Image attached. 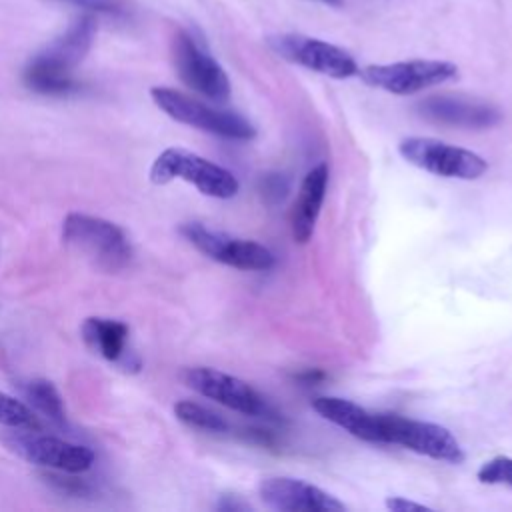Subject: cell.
<instances>
[{
    "label": "cell",
    "mask_w": 512,
    "mask_h": 512,
    "mask_svg": "<svg viewBox=\"0 0 512 512\" xmlns=\"http://www.w3.org/2000/svg\"><path fill=\"white\" fill-rule=\"evenodd\" d=\"M398 154L408 164L440 178L476 180L488 170V162L480 154L428 136L400 140Z\"/></svg>",
    "instance_id": "5b68a950"
},
{
    "label": "cell",
    "mask_w": 512,
    "mask_h": 512,
    "mask_svg": "<svg viewBox=\"0 0 512 512\" xmlns=\"http://www.w3.org/2000/svg\"><path fill=\"white\" fill-rule=\"evenodd\" d=\"M266 42L270 50L280 58L336 80L352 78L360 72L350 52L320 38L304 34H276Z\"/></svg>",
    "instance_id": "9c48e42d"
},
{
    "label": "cell",
    "mask_w": 512,
    "mask_h": 512,
    "mask_svg": "<svg viewBox=\"0 0 512 512\" xmlns=\"http://www.w3.org/2000/svg\"><path fill=\"white\" fill-rule=\"evenodd\" d=\"M96 36V20L92 14H82L70 22V26L54 38L44 50H40L24 68V84L50 96L72 94L80 84L72 78V70L90 52Z\"/></svg>",
    "instance_id": "6da1fadb"
},
{
    "label": "cell",
    "mask_w": 512,
    "mask_h": 512,
    "mask_svg": "<svg viewBox=\"0 0 512 512\" xmlns=\"http://www.w3.org/2000/svg\"><path fill=\"white\" fill-rule=\"evenodd\" d=\"M364 84L394 96H410L432 86H440L458 76V66L448 60H402L390 64H370L358 72Z\"/></svg>",
    "instance_id": "8992f818"
},
{
    "label": "cell",
    "mask_w": 512,
    "mask_h": 512,
    "mask_svg": "<svg viewBox=\"0 0 512 512\" xmlns=\"http://www.w3.org/2000/svg\"><path fill=\"white\" fill-rule=\"evenodd\" d=\"M180 234L204 256L224 266L264 272L276 264L274 254L264 244L212 230L200 222H184Z\"/></svg>",
    "instance_id": "ba28073f"
},
{
    "label": "cell",
    "mask_w": 512,
    "mask_h": 512,
    "mask_svg": "<svg viewBox=\"0 0 512 512\" xmlns=\"http://www.w3.org/2000/svg\"><path fill=\"white\" fill-rule=\"evenodd\" d=\"M20 388L24 392V398L36 412L46 416L50 422L64 424V402L60 392L50 380L32 378V380H26Z\"/></svg>",
    "instance_id": "ac0fdd59"
},
{
    "label": "cell",
    "mask_w": 512,
    "mask_h": 512,
    "mask_svg": "<svg viewBox=\"0 0 512 512\" xmlns=\"http://www.w3.org/2000/svg\"><path fill=\"white\" fill-rule=\"evenodd\" d=\"M62 240L106 272L122 270L132 260V246L126 232L118 224L98 216L70 212L62 222Z\"/></svg>",
    "instance_id": "7a4b0ae2"
},
{
    "label": "cell",
    "mask_w": 512,
    "mask_h": 512,
    "mask_svg": "<svg viewBox=\"0 0 512 512\" xmlns=\"http://www.w3.org/2000/svg\"><path fill=\"white\" fill-rule=\"evenodd\" d=\"M174 66L180 80L194 92L214 100L226 102L230 96V80L224 68L196 42L192 34L180 30L172 42Z\"/></svg>",
    "instance_id": "30bf717a"
},
{
    "label": "cell",
    "mask_w": 512,
    "mask_h": 512,
    "mask_svg": "<svg viewBox=\"0 0 512 512\" xmlns=\"http://www.w3.org/2000/svg\"><path fill=\"white\" fill-rule=\"evenodd\" d=\"M380 426L382 444H398L438 462L462 464L466 458L456 436L440 424L398 414H380Z\"/></svg>",
    "instance_id": "52a82bcc"
},
{
    "label": "cell",
    "mask_w": 512,
    "mask_h": 512,
    "mask_svg": "<svg viewBox=\"0 0 512 512\" xmlns=\"http://www.w3.org/2000/svg\"><path fill=\"white\" fill-rule=\"evenodd\" d=\"M128 324L112 318L92 316L82 324V336L86 344L110 362H120L126 354Z\"/></svg>",
    "instance_id": "e0dca14e"
},
{
    "label": "cell",
    "mask_w": 512,
    "mask_h": 512,
    "mask_svg": "<svg viewBox=\"0 0 512 512\" xmlns=\"http://www.w3.org/2000/svg\"><path fill=\"white\" fill-rule=\"evenodd\" d=\"M74 4H80L88 10H96V12H106V14H120L122 8L116 0H72Z\"/></svg>",
    "instance_id": "cb8c5ba5"
},
{
    "label": "cell",
    "mask_w": 512,
    "mask_h": 512,
    "mask_svg": "<svg viewBox=\"0 0 512 512\" xmlns=\"http://www.w3.org/2000/svg\"><path fill=\"white\" fill-rule=\"evenodd\" d=\"M318 2L328 4V6H342L344 4V0H318Z\"/></svg>",
    "instance_id": "d4e9b609"
},
{
    "label": "cell",
    "mask_w": 512,
    "mask_h": 512,
    "mask_svg": "<svg viewBox=\"0 0 512 512\" xmlns=\"http://www.w3.org/2000/svg\"><path fill=\"white\" fill-rule=\"evenodd\" d=\"M174 414L176 418L196 430H204V432H212V434H224L228 430V422L214 412L212 408L192 402V400H180L174 404Z\"/></svg>",
    "instance_id": "d6986e66"
},
{
    "label": "cell",
    "mask_w": 512,
    "mask_h": 512,
    "mask_svg": "<svg viewBox=\"0 0 512 512\" xmlns=\"http://www.w3.org/2000/svg\"><path fill=\"white\" fill-rule=\"evenodd\" d=\"M0 424L14 430H40V420L32 408L4 392H0Z\"/></svg>",
    "instance_id": "ffe728a7"
},
{
    "label": "cell",
    "mask_w": 512,
    "mask_h": 512,
    "mask_svg": "<svg viewBox=\"0 0 512 512\" xmlns=\"http://www.w3.org/2000/svg\"><path fill=\"white\" fill-rule=\"evenodd\" d=\"M260 500L280 512H342L346 504L330 492L288 476H268L258 484Z\"/></svg>",
    "instance_id": "4fadbf2b"
},
{
    "label": "cell",
    "mask_w": 512,
    "mask_h": 512,
    "mask_svg": "<svg viewBox=\"0 0 512 512\" xmlns=\"http://www.w3.org/2000/svg\"><path fill=\"white\" fill-rule=\"evenodd\" d=\"M8 444L26 462L60 474H80L90 470L94 464V452L88 446L68 442L58 436L36 434V430L16 432L8 438Z\"/></svg>",
    "instance_id": "8fae6325"
},
{
    "label": "cell",
    "mask_w": 512,
    "mask_h": 512,
    "mask_svg": "<svg viewBox=\"0 0 512 512\" xmlns=\"http://www.w3.org/2000/svg\"><path fill=\"white\" fill-rule=\"evenodd\" d=\"M328 164H318L308 174L304 176L298 196L292 206L290 214V228H292V238L298 244H306L316 228L324 198H326V188H328Z\"/></svg>",
    "instance_id": "2e32d148"
},
{
    "label": "cell",
    "mask_w": 512,
    "mask_h": 512,
    "mask_svg": "<svg viewBox=\"0 0 512 512\" xmlns=\"http://www.w3.org/2000/svg\"><path fill=\"white\" fill-rule=\"evenodd\" d=\"M150 96L166 116L180 124L228 140H252L256 136L254 124L234 110L214 108L166 86H154Z\"/></svg>",
    "instance_id": "3957f363"
},
{
    "label": "cell",
    "mask_w": 512,
    "mask_h": 512,
    "mask_svg": "<svg viewBox=\"0 0 512 512\" xmlns=\"http://www.w3.org/2000/svg\"><path fill=\"white\" fill-rule=\"evenodd\" d=\"M384 504H386L388 510H394V512H424V510H432L430 506L406 500L402 496H390V498H386Z\"/></svg>",
    "instance_id": "603a6c76"
},
{
    "label": "cell",
    "mask_w": 512,
    "mask_h": 512,
    "mask_svg": "<svg viewBox=\"0 0 512 512\" xmlns=\"http://www.w3.org/2000/svg\"><path fill=\"white\" fill-rule=\"evenodd\" d=\"M476 478L482 484H506L512 486V458L510 456H496L486 460L478 472Z\"/></svg>",
    "instance_id": "44dd1931"
},
{
    "label": "cell",
    "mask_w": 512,
    "mask_h": 512,
    "mask_svg": "<svg viewBox=\"0 0 512 512\" xmlns=\"http://www.w3.org/2000/svg\"><path fill=\"white\" fill-rule=\"evenodd\" d=\"M184 382L188 388L204 398H210L234 412L246 416H270L268 402L242 378L226 374L208 366H194L184 370Z\"/></svg>",
    "instance_id": "7c38bea8"
},
{
    "label": "cell",
    "mask_w": 512,
    "mask_h": 512,
    "mask_svg": "<svg viewBox=\"0 0 512 512\" xmlns=\"http://www.w3.org/2000/svg\"><path fill=\"white\" fill-rule=\"evenodd\" d=\"M46 480L58 488L64 494L70 496H88L92 492L90 484L84 480H76V478H66V476H58V474H46Z\"/></svg>",
    "instance_id": "7402d4cb"
},
{
    "label": "cell",
    "mask_w": 512,
    "mask_h": 512,
    "mask_svg": "<svg viewBox=\"0 0 512 512\" xmlns=\"http://www.w3.org/2000/svg\"><path fill=\"white\" fill-rule=\"evenodd\" d=\"M150 180L154 184L184 180L204 196L218 200L234 198L240 190V182L230 170L184 148H166L160 152L150 168Z\"/></svg>",
    "instance_id": "277c9868"
},
{
    "label": "cell",
    "mask_w": 512,
    "mask_h": 512,
    "mask_svg": "<svg viewBox=\"0 0 512 512\" xmlns=\"http://www.w3.org/2000/svg\"><path fill=\"white\" fill-rule=\"evenodd\" d=\"M418 112L430 122L480 130L500 122V110L488 102L454 94H434L418 102Z\"/></svg>",
    "instance_id": "5bb4252c"
},
{
    "label": "cell",
    "mask_w": 512,
    "mask_h": 512,
    "mask_svg": "<svg viewBox=\"0 0 512 512\" xmlns=\"http://www.w3.org/2000/svg\"><path fill=\"white\" fill-rule=\"evenodd\" d=\"M312 410L358 440L382 444L380 414L370 412L352 400L338 396H318L312 400Z\"/></svg>",
    "instance_id": "9a60e30c"
}]
</instances>
